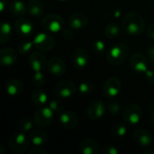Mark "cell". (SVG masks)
<instances>
[{
  "instance_id": "obj_1",
  "label": "cell",
  "mask_w": 154,
  "mask_h": 154,
  "mask_svg": "<svg viewBox=\"0 0 154 154\" xmlns=\"http://www.w3.org/2000/svg\"><path fill=\"white\" fill-rule=\"evenodd\" d=\"M146 27L144 18L136 12H130L126 14L123 19V29L130 35H141Z\"/></svg>"
},
{
  "instance_id": "obj_2",
  "label": "cell",
  "mask_w": 154,
  "mask_h": 154,
  "mask_svg": "<svg viewBox=\"0 0 154 154\" xmlns=\"http://www.w3.org/2000/svg\"><path fill=\"white\" fill-rule=\"evenodd\" d=\"M129 53V46L126 43L119 42L108 49L106 52V60L112 66H119L127 60Z\"/></svg>"
},
{
  "instance_id": "obj_3",
  "label": "cell",
  "mask_w": 154,
  "mask_h": 154,
  "mask_svg": "<svg viewBox=\"0 0 154 154\" xmlns=\"http://www.w3.org/2000/svg\"><path fill=\"white\" fill-rule=\"evenodd\" d=\"M65 23L63 18L57 14H49L42 17V28L50 32H59L65 28Z\"/></svg>"
},
{
  "instance_id": "obj_4",
  "label": "cell",
  "mask_w": 154,
  "mask_h": 154,
  "mask_svg": "<svg viewBox=\"0 0 154 154\" xmlns=\"http://www.w3.org/2000/svg\"><path fill=\"white\" fill-rule=\"evenodd\" d=\"M30 138L26 135V133L18 132L12 135L9 141V148L10 150L16 154L23 153L29 146Z\"/></svg>"
},
{
  "instance_id": "obj_5",
  "label": "cell",
  "mask_w": 154,
  "mask_h": 154,
  "mask_svg": "<svg viewBox=\"0 0 154 154\" xmlns=\"http://www.w3.org/2000/svg\"><path fill=\"white\" fill-rule=\"evenodd\" d=\"M143 111L139 105L131 103L127 105L124 110V120L126 125L134 126L138 125L142 119Z\"/></svg>"
},
{
  "instance_id": "obj_6",
  "label": "cell",
  "mask_w": 154,
  "mask_h": 154,
  "mask_svg": "<svg viewBox=\"0 0 154 154\" xmlns=\"http://www.w3.org/2000/svg\"><path fill=\"white\" fill-rule=\"evenodd\" d=\"M77 88L72 80L65 79L59 82L54 88V95L58 98H69L76 93Z\"/></svg>"
},
{
  "instance_id": "obj_7",
  "label": "cell",
  "mask_w": 154,
  "mask_h": 154,
  "mask_svg": "<svg viewBox=\"0 0 154 154\" xmlns=\"http://www.w3.org/2000/svg\"><path fill=\"white\" fill-rule=\"evenodd\" d=\"M33 44L36 49L42 51H48L54 48L56 41L54 37L48 32H39L33 39Z\"/></svg>"
},
{
  "instance_id": "obj_8",
  "label": "cell",
  "mask_w": 154,
  "mask_h": 154,
  "mask_svg": "<svg viewBox=\"0 0 154 154\" xmlns=\"http://www.w3.org/2000/svg\"><path fill=\"white\" fill-rule=\"evenodd\" d=\"M54 113L49 106H41L33 115V122L40 127H46L53 121Z\"/></svg>"
},
{
  "instance_id": "obj_9",
  "label": "cell",
  "mask_w": 154,
  "mask_h": 154,
  "mask_svg": "<svg viewBox=\"0 0 154 154\" xmlns=\"http://www.w3.org/2000/svg\"><path fill=\"white\" fill-rule=\"evenodd\" d=\"M106 104L102 100H94L88 104L86 109L88 117L92 121H97L101 119L106 113Z\"/></svg>"
},
{
  "instance_id": "obj_10",
  "label": "cell",
  "mask_w": 154,
  "mask_h": 154,
  "mask_svg": "<svg viewBox=\"0 0 154 154\" xmlns=\"http://www.w3.org/2000/svg\"><path fill=\"white\" fill-rule=\"evenodd\" d=\"M148 59L141 52H135L131 55L129 65L131 69L139 74H144L148 69Z\"/></svg>"
},
{
  "instance_id": "obj_11",
  "label": "cell",
  "mask_w": 154,
  "mask_h": 154,
  "mask_svg": "<svg viewBox=\"0 0 154 154\" xmlns=\"http://www.w3.org/2000/svg\"><path fill=\"white\" fill-rule=\"evenodd\" d=\"M122 90L121 81L115 77L107 79L103 85V93L107 98H114L117 97Z\"/></svg>"
},
{
  "instance_id": "obj_12",
  "label": "cell",
  "mask_w": 154,
  "mask_h": 154,
  "mask_svg": "<svg viewBox=\"0 0 154 154\" xmlns=\"http://www.w3.org/2000/svg\"><path fill=\"white\" fill-rule=\"evenodd\" d=\"M47 69L49 73L55 77H61L65 74L67 67L64 60L59 57H53L47 62Z\"/></svg>"
},
{
  "instance_id": "obj_13",
  "label": "cell",
  "mask_w": 154,
  "mask_h": 154,
  "mask_svg": "<svg viewBox=\"0 0 154 154\" xmlns=\"http://www.w3.org/2000/svg\"><path fill=\"white\" fill-rule=\"evenodd\" d=\"M47 59L46 56L41 51H33L29 55L28 63L31 69L35 71H42L45 66H47Z\"/></svg>"
},
{
  "instance_id": "obj_14",
  "label": "cell",
  "mask_w": 154,
  "mask_h": 154,
  "mask_svg": "<svg viewBox=\"0 0 154 154\" xmlns=\"http://www.w3.org/2000/svg\"><path fill=\"white\" fill-rule=\"evenodd\" d=\"M88 23V17L81 12H77L69 15L68 18V25L74 31L85 28Z\"/></svg>"
},
{
  "instance_id": "obj_15",
  "label": "cell",
  "mask_w": 154,
  "mask_h": 154,
  "mask_svg": "<svg viewBox=\"0 0 154 154\" xmlns=\"http://www.w3.org/2000/svg\"><path fill=\"white\" fill-rule=\"evenodd\" d=\"M14 30L19 35L23 36V37H27L32 33L34 27H33L32 23L29 19L21 16L15 20Z\"/></svg>"
},
{
  "instance_id": "obj_16",
  "label": "cell",
  "mask_w": 154,
  "mask_h": 154,
  "mask_svg": "<svg viewBox=\"0 0 154 154\" xmlns=\"http://www.w3.org/2000/svg\"><path fill=\"white\" fill-rule=\"evenodd\" d=\"M134 142L143 148L151 147L153 143L152 134L146 129H138L134 134Z\"/></svg>"
},
{
  "instance_id": "obj_17",
  "label": "cell",
  "mask_w": 154,
  "mask_h": 154,
  "mask_svg": "<svg viewBox=\"0 0 154 154\" xmlns=\"http://www.w3.org/2000/svg\"><path fill=\"white\" fill-rule=\"evenodd\" d=\"M60 125L68 130L74 129L79 125V118L77 115L71 111H63L60 115Z\"/></svg>"
},
{
  "instance_id": "obj_18",
  "label": "cell",
  "mask_w": 154,
  "mask_h": 154,
  "mask_svg": "<svg viewBox=\"0 0 154 154\" xmlns=\"http://www.w3.org/2000/svg\"><path fill=\"white\" fill-rule=\"evenodd\" d=\"M18 60L17 53L13 48L5 47L0 51V63L3 66L8 67L16 63Z\"/></svg>"
},
{
  "instance_id": "obj_19",
  "label": "cell",
  "mask_w": 154,
  "mask_h": 154,
  "mask_svg": "<svg viewBox=\"0 0 154 154\" xmlns=\"http://www.w3.org/2000/svg\"><path fill=\"white\" fill-rule=\"evenodd\" d=\"M72 60L74 67L77 69H83L87 67L89 60L88 52L85 49H78L73 53Z\"/></svg>"
},
{
  "instance_id": "obj_20",
  "label": "cell",
  "mask_w": 154,
  "mask_h": 154,
  "mask_svg": "<svg viewBox=\"0 0 154 154\" xmlns=\"http://www.w3.org/2000/svg\"><path fill=\"white\" fill-rule=\"evenodd\" d=\"M79 150L83 154H99L102 151L100 145L93 139H85L79 144Z\"/></svg>"
},
{
  "instance_id": "obj_21",
  "label": "cell",
  "mask_w": 154,
  "mask_h": 154,
  "mask_svg": "<svg viewBox=\"0 0 154 154\" xmlns=\"http://www.w3.org/2000/svg\"><path fill=\"white\" fill-rule=\"evenodd\" d=\"M5 92L10 97H16L20 95L23 90V83L17 79H10L5 84Z\"/></svg>"
},
{
  "instance_id": "obj_22",
  "label": "cell",
  "mask_w": 154,
  "mask_h": 154,
  "mask_svg": "<svg viewBox=\"0 0 154 154\" xmlns=\"http://www.w3.org/2000/svg\"><path fill=\"white\" fill-rule=\"evenodd\" d=\"M30 142L33 146H43L48 141V135L43 130H33L29 135Z\"/></svg>"
},
{
  "instance_id": "obj_23",
  "label": "cell",
  "mask_w": 154,
  "mask_h": 154,
  "mask_svg": "<svg viewBox=\"0 0 154 154\" xmlns=\"http://www.w3.org/2000/svg\"><path fill=\"white\" fill-rule=\"evenodd\" d=\"M44 10V5L41 0H29L27 3V11L33 17H41Z\"/></svg>"
},
{
  "instance_id": "obj_24",
  "label": "cell",
  "mask_w": 154,
  "mask_h": 154,
  "mask_svg": "<svg viewBox=\"0 0 154 154\" xmlns=\"http://www.w3.org/2000/svg\"><path fill=\"white\" fill-rule=\"evenodd\" d=\"M8 9L12 14L21 17L27 12V5L21 0H13L8 4Z\"/></svg>"
},
{
  "instance_id": "obj_25",
  "label": "cell",
  "mask_w": 154,
  "mask_h": 154,
  "mask_svg": "<svg viewBox=\"0 0 154 154\" xmlns=\"http://www.w3.org/2000/svg\"><path fill=\"white\" fill-rule=\"evenodd\" d=\"M32 101L37 106H44L48 101V96L45 91L42 89H36L32 94Z\"/></svg>"
},
{
  "instance_id": "obj_26",
  "label": "cell",
  "mask_w": 154,
  "mask_h": 154,
  "mask_svg": "<svg viewBox=\"0 0 154 154\" xmlns=\"http://www.w3.org/2000/svg\"><path fill=\"white\" fill-rule=\"evenodd\" d=\"M12 26L7 22H3L0 27V42L2 44L6 43L12 36Z\"/></svg>"
},
{
  "instance_id": "obj_27",
  "label": "cell",
  "mask_w": 154,
  "mask_h": 154,
  "mask_svg": "<svg viewBox=\"0 0 154 154\" xmlns=\"http://www.w3.org/2000/svg\"><path fill=\"white\" fill-rule=\"evenodd\" d=\"M105 35L109 39H116L117 38L121 33V28L117 23H110L106 25L104 29Z\"/></svg>"
},
{
  "instance_id": "obj_28",
  "label": "cell",
  "mask_w": 154,
  "mask_h": 154,
  "mask_svg": "<svg viewBox=\"0 0 154 154\" xmlns=\"http://www.w3.org/2000/svg\"><path fill=\"white\" fill-rule=\"evenodd\" d=\"M127 131H128L127 127L125 125H123L121 123H117V124H115L112 126V128H111V134L115 138H122V137L126 135Z\"/></svg>"
},
{
  "instance_id": "obj_29",
  "label": "cell",
  "mask_w": 154,
  "mask_h": 154,
  "mask_svg": "<svg viewBox=\"0 0 154 154\" xmlns=\"http://www.w3.org/2000/svg\"><path fill=\"white\" fill-rule=\"evenodd\" d=\"M94 88H95V85L93 84L92 81H89V80L82 81L79 85V92L83 96L91 94L93 92Z\"/></svg>"
},
{
  "instance_id": "obj_30",
  "label": "cell",
  "mask_w": 154,
  "mask_h": 154,
  "mask_svg": "<svg viewBox=\"0 0 154 154\" xmlns=\"http://www.w3.org/2000/svg\"><path fill=\"white\" fill-rule=\"evenodd\" d=\"M33 46H34L33 42H31L28 40H23L18 45V52L23 55H25L31 51V50Z\"/></svg>"
},
{
  "instance_id": "obj_31",
  "label": "cell",
  "mask_w": 154,
  "mask_h": 154,
  "mask_svg": "<svg viewBox=\"0 0 154 154\" xmlns=\"http://www.w3.org/2000/svg\"><path fill=\"white\" fill-rule=\"evenodd\" d=\"M48 106L51 109L54 115H60L63 112V105L59 99H52L48 102Z\"/></svg>"
},
{
  "instance_id": "obj_32",
  "label": "cell",
  "mask_w": 154,
  "mask_h": 154,
  "mask_svg": "<svg viewBox=\"0 0 154 154\" xmlns=\"http://www.w3.org/2000/svg\"><path fill=\"white\" fill-rule=\"evenodd\" d=\"M32 122L31 119L27 118V117H23L22 119H20L19 123H18V128L21 132L23 133H28L32 130Z\"/></svg>"
},
{
  "instance_id": "obj_33",
  "label": "cell",
  "mask_w": 154,
  "mask_h": 154,
  "mask_svg": "<svg viewBox=\"0 0 154 154\" xmlns=\"http://www.w3.org/2000/svg\"><path fill=\"white\" fill-rule=\"evenodd\" d=\"M92 50L97 55H102L106 51V43L101 40H95L92 42Z\"/></svg>"
},
{
  "instance_id": "obj_34",
  "label": "cell",
  "mask_w": 154,
  "mask_h": 154,
  "mask_svg": "<svg viewBox=\"0 0 154 154\" xmlns=\"http://www.w3.org/2000/svg\"><path fill=\"white\" fill-rule=\"evenodd\" d=\"M45 82V77L42 74V71H35L32 78V83L34 87L40 88L42 86H43Z\"/></svg>"
},
{
  "instance_id": "obj_35",
  "label": "cell",
  "mask_w": 154,
  "mask_h": 154,
  "mask_svg": "<svg viewBox=\"0 0 154 154\" xmlns=\"http://www.w3.org/2000/svg\"><path fill=\"white\" fill-rule=\"evenodd\" d=\"M107 110L108 113L112 116H117L121 111V106L118 101L116 100H111L107 105Z\"/></svg>"
},
{
  "instance_id": "obj_36",
  "label": "cell",
  "mask_w": 154,
  "mask_h": 154,
  "mask_svg": "<svg viewBox=\"0 0 154 154\" xmlns=\"http://www.w3.org/2000/svg\"><path fill=\"white\" fill-rule=\"evenodd\" d=\"M146 54L149 63L154 68V45L150 46L146 49Z\"/></svg>"
},
{
  "instance_id": "obj_37",
  "label": "cell",
  "mask_w": 154,
  "mask_h": 154,
  "mask_svg": "<svg viewBox=\"0 0 154 154\" xmlns=\"http://www.w3.org/2000/svg\"><path fill=\"white\" fill-rule=\"evenodd\" d=\"M102 153L103 154H118L119 151L118 149L114 146V145H106L103 148L102 150Z\"/></svg>"
},
{
  "instance_id": "obj_38",
  "label": "cell",
  "mask_w": 154,
  "mask_h": 154,
  "mask_svg": "<svg viewBox=\"0 0 154 154\" xmlns=\"http://www.w3.org/2000/svg\"><path fill=\"white\" fill-rule=\"evenodd\" d=\"M73 29H71L70 27L69 28H64L61 32H62V36L66 39V40H71L74 37V32H73Z\"/></svg>"
},
{
  "instance_id": "obj_39",
  "label": "cell",
  "mask_w": 154,
  "mask_h": 154,
  "mask_svg": "<svg viewBox=\"0 0 154 154\" xmlns=\"http://www.w3.org/2000/svg\"><path fill=\"white\" fill-rule=\"evenodd\" d=\"M30 154H48V152L42 146H34L29 151Z\"/></svg>"
},
{
  "instance_id": "obj_40",
  "label": "cell",
  "mask_w": 154,
  "mask_h": 154,
  "mask_svg": "<svg viewBox=\"0 0 154 154\" xmlns=\"http://www.w3.org/2000/svg\"><path fill=\"white\" fill-rule=\"evenodd\" d=\"M143 75H144V78H145V79H146L148 82H150V83H152V84H154V70L153 69H147Z\"/></svg>"
},
{
  "instance_id": "obj_41",
  "label": "cell",
  "mask_w": 154,
  "mask_h": 154,
  "mask_svg": "<svg viewBox=\"0 0 154 154\" xmlns=\"http://www.w3.org/2000/svg\"><path fill=\"white\" fill-rule=\"evenodd\" d=\"M147 36L151 39V40H153L154 41V23L151 24L148 28H147Z\"/></svg>"
},
{
  "instance_id": "obj_42",
  "label": "cell",
  "mask_w": 154,
  "mask_h": 154,
  "mask_svg": "<svg viewBox=\"0 0 154 154\" xmlns=\"http://www.w3.org/2000/svg\"><path fill=\"white\" fill-rule=\"evenodd\" d=\"M7 6V0H0V12H4Z\"/></svg>"
},
{
  "instance_id": "obj_43",
  "label": "cell",
  "mask_w": 154,
  "mask_h": 154,
  "mask_svg": "<svg viewBox=\"0 0 154 154\" xmlns=\"http://www.w3.org/2000/svg\"><path fill=\"white\" fill-rule=\"evenodd\" d=\"M144 153L145 154H154V150L153 149H152V147L145 148V150H144Z\"/></svg>"
},
{
  "instance_id": "obj_44",
  "label": "cell",
  "mask_w": 154,
  "mask_h": 154,
  "mask_svg": "<svg viewBox=\"0 0 154 154\" xmlns=\"http://www.w3.org/2000/svg\"><path fill=\"white\" fill-rule=\"evenodd\" d=\"M151 122H152V125L154 126V110L153 112L152 113V115H151Z\"/></svg>"
},
{
  "instance_id": "obj_45",
  "label": "cell",
  "mask_w": 154,
  "mask_h": 154,
  "mask_svg": "<svg viewBox=\"0 0 154 154\" xmlns=\"http://www.w3.org/2000/svg\"><path fill=\"white\" fill-rule=\"evenodd\" d=\"M5 153V150H4V147L1 145L0 146V154H4Z\"/></svg>"
},
{
  "instance_id": "obj_46",
  "label": "cell",
  "mask_w": 154,
  "mask_h": 154,
  "mask_svg": "<svg viewBox=\"0 0 154 154\" xmlns=\"http://www.w3.org/2000/svg\"><path fill=\"white\" fill-rule=\"evenodd\" d=\"M59 1H60V2H63V1H67V0H59Z\"/></svg>"
},
{
  "instance_id": "obj_47",
  "label": "cell",
  "mask_w": 154,
  "mask_h": 154,
  "mask_svg": "<svg viewBox=\"0 0 154 154\" xmlns=\"http://www.w3.org/2000/svg\"><path fill=\"white\" fill-rule=\"evenodd\" d=\"M153 2H154V0H153Z\"/></svg>"
}]
</instances>
